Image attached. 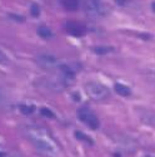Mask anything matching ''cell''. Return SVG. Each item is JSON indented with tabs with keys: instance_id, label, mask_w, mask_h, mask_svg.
Here are the masks:
<instances>
[{
	"instance_id": "obj_1",
	"label": "cell",
	"mask_w": 155,
	"mask_h": 157,
	"mask_svg": "<svg viewBox=\"0 0 155 157\" xmlns=\"http://www.w3.org/2000/svg\"><path fill=\"white\" fill-rule=\"evenodd\" d=\"M43 131L44 129H41V131H33L31 140L35 143V146L38 147V150H40L41 152H44L46 155L54 156L55 152H56V148H55V146L53 145V143L50 142V140L44 136L45 132H43Z\"/></svg>"
},
{
	"instance_id": "obj_2",
	"label": "cell",
	"mask_w": 155,
	"mask_h": 157,
	"mask_svg": "<svg viewBox=\"0 0 155 157\" xmlns=\"http://www.w3.org/2000/svg\"><path fill=\"white\" fill-rule=\"evenodd\" d=\"M88 96L94 99V101H104L109 97V90L106 87H104L100 83L96 82H90L85 86Z\"/></svg>"
},
{
	"instance_id": "obj_3",
	"label": "cell",
	"mask_w": 155,
	"mask_h": 157,
	"mask_svg": "<svg viewBox=\"0 0 155 157\" xmlns=\"http://www.w3.org/2000/svg\"><path fill=\"white\" fill-rule=\"evenodd\" d=\"M78 118H79L83 123H85L89 128H92V129H98L99 128L100 123H99L98 117L86 107L78 109Z\"/></svg>"
},
{
	"instance_id": "obj_4",
	"label": "cell",
	"mask_w": 155,
	"mask_h": 157,
	"mask_svg": "<svg viewBox=\"0 0 155 157\" xmlns=\"http://www.w3.org/2000/svg\"><path fill=\"white\" fill-rule=\"evenodd\" d=\"M84 9L88 15L96 18V17H103L105 14V8L98 0H85L84 3Z\"/></svg>"
},
{
	"instance_id": "obj_5",
	"label": "cell",
	"mask_w": 155,
	"mask_h": 157,
	"mask_svg": "<svg viewBox=\"0 0 155 157\" xmlns=\"http://www.w3.org/2000/svg\"><path fill=\"white\" fill-rule=\"evenodd\" d=\"M38 64L40 65L41 68L45 69H54L55 67H58V60L54 56H50V54H41L36 58Z\"/></svg>"
},
{
	"instance_id": "obj_6",
	"label": "cell",
	"mask_w": 155,
	"mask_h": 157,
	"mask_svg": "<svg viewBox=\"0 0 155 157\" xmlns=\"http://www.w3.org/2000/svg\"><path fill=\"white\" fill-rule=\"evenodd\" d=\"M65 29L70 35H74V36H83L85 34V28L83 25L73 20H69L65 23Z\"/></svg>"
},
{
	"instance_id": "obj_7",
	"label": "cell",
	"mask_w": 155,
	"mask_h": 157,
	"mask_svg": "<svg viewBox=\"0 0 155 157\" xmlns=\"http://www.w3.org/2000/svg\"><path fill=\"white\" fill-rule=\"evenodd\" d=\"M114 89H115V92L118 93L119 96H121V97H129V96L132 94L130 88H129L128 86L121 84V83H116L115 87H114Z\"/></svg>"
},
{
	"instance_id": "obj_8",
	"label": "cell",
	"mask_w": 155,
	"mask_h": 157,
	"mask_svg": "<svg viewBox=\"0 0 155 157\" xmlns=\"http://www.w3.org/2000/svg\"><path fill=\"white\" fill-rule=\"evenodd\" d=\"M63 6L69 11H74L79 8V0H61Z\"/></svg>"
},
{
	"instance_id": "obj_9",
	"label": "cell",
	"mask_w": 155,
	"mask_h": 157,
	"mask_svg": "<svg viewBox=\"0 0 155 157\" xmlns=\"http://www.w3.org/2000/svg\"><path fill=\"white\" fill-rule=\"evenodd\" d=\"M38 34L39 36H41L43 39H50V38H53V32H51L49 28L46 27H40L38 29Z\"/></svg>"
},
{
	"instance_id": "obj_10",
	"label": "cell",
	"mask_w": 155,
	"mask_h": 157,
	"mask_svg": "<svg viewBox=\"0 0 155 157\" xmlns=\"http://www.w3.org/2000/svg\"><path fill=\"white\" fill-rule=\"evenodd\" d=\"M114 48L113 47H95L93 48V52L95 54H99V56H103V54H108L110 52H113Z\"/></svg>"
},
{
	"instance_id": "obj_11",
	"label": "cell",
	"mask_w": 155,
	"mask_h": 157,
	"mask_svg": "<svg viewBox=\"0 0 155 157\" xmlns=\"http://www.w3.org/2000/svg\"><path fill=\"white\" fill-rule=\"evenodd\" d=\"M75 137L79 140V141H84V142H88L89 145H93L94 143V141L90 138L88 135H85V133H83V132H80V131H76L75 132Z\"/></svg>"
},
{
	"instance_id": "obj_12",
	"label": "cell",
	"mask_w": 155,
	"mask_h": 157,
	"mask_svg": "<svg viewBox=\"0 0 155 157\" xmlns=\"http://www.w3.org/2000/svg\"><path fill=\"white\" fill-rule=\"evenodd\" d=\"M20 111L24 114H31L35 111V106H27V104H24V106H20Z\"/></svg>"
},
{
	"instance_id": "obj_13",
	"label": "cell",
	"mask_w": 155,
	"mask_h": 157,
	"mask_svg": "<svg viewBox=\"0 0 155 157\" xmlns=\"http://www.w3.org/2000/svg\"><path fill=\"white\" fill-rule=\"evenodd\" d=\"M40 113H41L43 116L48 117V118H54V117H55V114L51 112L49 108H41V109H40Z\"/></svg>"
},
{
	"instance_id": "obj_14",
	"label": "cell",
	"mask_w": 155,
	"mask_h": 157,
	"mask_svg": "<svg viewBox=\"0 0 155 157\" xmlns=\"http://www.w3.org/2000/svg\"><path fill=\"white\" fill-rule=\"evenodd\" d=\"M39 14H40V9H39V6L36 4H34L31 6V15L33 17H39Z\"/></svg>"
},
{
	"instance_id": "obj_15",
	"label": "cell",
	"mask_w": 155,
	"mask_h": 157,
	"mask_svg": "<svg viewBox=\"0 0 155 157\" xmlns=\"http://www.w3.org/2000/svg\"><path fill=\"white\" fill-rule=\"evenodd\" d=\"M0 63L2 64H8V58L5 57V54L3 53L2 50H0Z\"/></svg>"
},
{
	"instance_id": "obj_16",
	"label": "cell",
	"mask_w": 155,
	"mask_h": 157,
	"mask_svg": "<svg viewBox=\"0 0 155 157\" xmlns=\"http://www.w3.org/2000/svg\"><path fill=\"white\" fill-rule=\"evenodd\" d=\"M116 3H118L119 5H125L126 4V0H116Z\"/></svg>"
},
{
	"instance_id": "obj_17",
	"label": "cell",
	"mask_w": 155,
	"mask_h": 157,
	"mask_svg": "<svg viewBox=\"0 0 155 157\" xmlns=\"http://www.w3.org/2000/svg\"><path fill=\"white\" fill-rule=\"evenodd\" d=\"M0 157H5V153L4 152H0Z\"/></svg>"
},
{
	"instance_id": "obj_18",
	"label": "cell",
	"mask_w": 155,
	"mask_h": 157,
	"mask_svg": "<svg viewBox=\"0 0 155 157\" xmlns=\"http://www.w3.org/2000/svg\"><path fill=\"white\" fill-rule=\"evenodd\" d=\"M153 10L155 11V3H153Z\"/></svg>"
},
{
	"instance_id": "obj_19",
	"label": "cell",
	"mask_w": 155,
	"mask_h": 157,
	"mask_svg": "<svg viewBox=\"0 0 155 157\" xmlns=\"http://www.w3.org/2000/svg\"><path fill=\"white\" fill-rule=\"evenodd\" d=\"M114 156H115V157H120V155H118V153H115Z\"/></svg>"
}]
</instances>
